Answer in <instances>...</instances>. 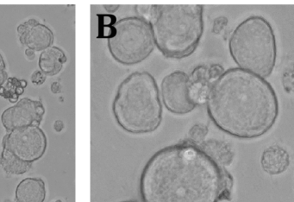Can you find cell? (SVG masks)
I'll list each match as a JSON object with an SVG mask.
<instances>
[{
    "mask_svg": "<svg viewBox=\"0 0 294 202\" xmlns=\"http://www.w3.org/2000/svg\"><path fill=\"white\" fill-rule=\"evenodd\" d=\"M233 178L200 146L180 142L160 148L144 165V202H220L228 200Z\"/></svg>",
    "mask_w": 294,
    "mask_h": 202,
    "instance_id": "obj_1",
    "label": "cell"
},
{
    "mask_svg": "<svg viewBox=\"0 0 294 202\" xmlns=\"http://www.w3.org/2000/svg\"><path fill=\"white\" fill-rule=\"evenodd\" d=\"M208 116L220 130L239 139H256L276 124L280 103L272 85L260 76L230 68L212 82Z\"/></svg>",
    "mask_w": 294,
    "mask_h": 202,
    "instance_id": "obj_2",
    "label": "cell"
},
{
    "mask_svg": "<svg viewBox=\"0 0 294 202\" xmlns=\"http://www.w3.org/2000/svg\"><path fill=\"white\" fill-rule=\"evenodd\" d=\"M138 16L150 27L164 56L182 59L196 50L204 34L203 4H138Z\"/></svg>",
    "mask_w": 294,
    "mask_h": 202,
    "instance_id": "obj_3",
    "label": "cell"
},
{
    "mask_svg": "<svg viewBox=\"0 0 294 202\" xmlns=\"http://www.w3.org/2000/svg\"><path fill=\"white\" fill-rule=\"evenodd\" d=\"M112 114L126 132L142 135L156 132L162 122L163 108L154 77L147 71L127 76L116 89Z\"/></svg>",
    "mask_w": 294,
    "mask_h": 202,
    "instance_id": "obj_4",
    "label": "cell"
},
{
    "mask_svg": "<svg viewBox=\"0 0 294 202\" xmlns=\"http://www.w3.org/2000/svg\"><path fill=\"white\" fill-rule=\"evenodd\" d=\"M228 51L238 68L268 78L277 59L276 33L271 24L258 15L244 19L230 36Z\"/></svg>",
    "mask_w": 294,
    "mask_h": 202,
    "instance_id": "obj_5",
    "label": "cell"
},
{
    "mask_svg": "<svg viewBox=\"0 0 294 202\" xmlns=\"http://www.w3.org/2000/svg\"><path fill=\"white\" fill-rule=\"evenodd\" d=\"M107 46L113 59L124 66L141 64L154 48L150 27L139 16H127L116 21Z\"/></svg>",
    "mask_w": 294,
    "mask_h": 202,
    "instance_id": "obj_6",
    "label": "cell"
},
{
    "mask_svg": "<svg viewBox=\"0 0 294 202\" xmlns=\"http://www.w3.org/2000/svg\"><path fill=\"white\" fill-rule=\"evenodd\" d=\"M47 136L39 126L13 130L4 136L2 146L22 161L33 164L41 159L47 148Z\"/></svg>",
    "mask_w": 294,
    "mask_h": 202,
    "instance_id": "obj_7",
    "label": "cell"
},
{
    "mask_svg": "<svg viewBox=\"0 0 294 202\" xmlns=\"http://www.w3.org/2000/svg\"><path fill=\"white\" fill-rule=\"evenodd\" d=\"M160 95L162 103L171 114L185 115L196 108L189 95V76L182 70H176L163 78Z\"/></svg>",
    "mask_w": 294,
    "mask_h": 202,
    "instance_id": "obj_8",
    "label": "cell"
},
{
    "mask_svg": "<svg viewBox=\"0 0 294 202\" xmlns=\"http://www.w3.org/2000/svg\"><path fill=\"white\" fill-rule=\"evenodd\" d=\"M45 108L40 100L24 98L4 110L1 122L7 132L28 126H39L44 120Z\"/></svg>",
    "mask_w": 294,
    "mask_h": 202,
    "instance_id": "obj_9",
    "label": "cell"
},
{
    "mask_svg": "<svg viewBox=\"0 0 294 202\" xmlns=\"http://www.w3.org/2000/svg\"><path fill=\"white\" fill-rule=\"evenodd\" d=\"M19 41L28 50L44 51L51 47L54 36L50 28L36 19H28L18 27Z\"/></svg>",
    "mask_w": 294,
    "mask_h": 202,
    "instance_id": "obj_10",
    "label": "cell"
},
{
    "mask_svg": "<svg viewBox=\"0 0 294 202\" xmlns=\"http://www.w3.org/2000/svg\"><path fill=\"white\" fill-rule=\"evenodd\" d=\"M260 165L266 174L278 176L284 173L289 167L290 155L282 146H269L263 152Z\"/></svg>",
    "mask_w": 294,
    "mask_h": 202,
    "instance_id": "obj_11",
    "label": "cell"
},
{
    "mask_svg": "<svg viewBox=\"0 0 294 202\" xmlns=\"http://www.w3.org/2000/svg\"><path fill=\"white\" fill-rule=\"evenodd\" d=\"M212 82L208 76V66H195L189 76V95L192 101L198 106L206 104Z\"/></svg>",
    "mask_w": 294,
    "mask_h": 202,
    "instance_id": "obj_12",
    "label": "cell"
},
{
    "mask_svg": "<svg viewBox=\"0 0 294 202\" xmlns=\"http://www.w3.org/2000/svg\"><path fill=\"white\" fill-rule=\"evenodd\" d=\"M46 188L40 178H26L16 186L15 202H44Z\"/></svg>",
    "mask_w": 294,
    "mask_h": 202,
    "instance_id": "obj_13",
    "label": "cell"
},
{
    "mask_svg": "<svg viewBox=\"0 0 294 202\" xmlns=\"http://www.w3.org/2000/svg\"><path fill=\"white\" fill-rule=\"evenodd\" d=\"M66 54L60 48L51 46L42 51L38 65L45 76H56L66 64Z\"/></svg>",
    "mask_w": 294,
    "mask_h": 202,
    "instance_id": "obj_14",
    "label": "cell"
},
{
    "mask_svg": "<svg viewBox=\"0 0 294 202\" xmlns=\"http://www.w3.org/2000/svg\"><path fill=\"white\" fill-rule=\"evenodd\" d=\"M200 146L222 167L232 164L234 152L227 142L218 139H209L201 142Z\"/></svg>",
    "mask_w": 294,
    "mask_h": 202,
    "instance_id": "obj_15",
    "label": "cell"
},
{
    "mask_svg": "<svg viewBox=\"0 0 294 202\" xmlns=\"http://www.w3.org/2000/svg\"><path fill=\"white\" fill-rule=\"evenodd\" d=\"M0 165L7 174L16 176L26 174L28 171L30 170L32 167V164L22 161L6 148L4 147L0 153Z\"/></svg>",
    "mask_w": 294,
    "mask_h": 202,
    "instance_id": "obj_16",
    "label": "cell"
},
{
    "mask_svg": "<svg viewBox=\"0 0 294 202\" xmlns=\"http://www.w3.org/2000/svg\"><path fill=\"white\" fill-rule=\"evenodd\" d=\"M27 82L19 80L16 77H7V79L0 85V96L9 100L10 103H16L19 96L24 92Z\"/></svg>",
    "mask_w": 294,
    "mask_h": 202,
    "instance_id": "obj_17",
    "label": "cell"
},
{
    "mask_svg": "<svg viewBox=\"0 0 294 202\" xmlns=\"http://www.w3.org/2000/svg\"><path fill=\"white\" fill-rule=\"evenodd\" d=\"M208 134V127L203 124H196L189 130V138L191 142L200 146L204 141Z\"/></svg>",
    "mask_w": 294,
    "mask_h": 202,
    "instance_id": "obj_18",
    "label": "cell"
},
{
    "mask_svg": "<svg viewBox=\"0 0 294 202\" xmlns=\"http://www.w3.org/2000/svg\"><path fill=\"white\" fill-rule=\"evenodd\" d=\"M282 84L285 91L288 94L294 92V72L292 68L286 70L282 76Z\"/></svg>",
    "mask_w": 294,
    "mask_h": 202,
    "instance_id": "obj_19",
    "label": "cell"
},
{
    "mask_svg": "<svg viewBox=\"0 0 294 202\" xmlns=\"http://www.w3.org/2000/svg\"><path fill=\"white\" fill-rule=\"evenodd\" d=\"M228 20L226 16H219L214 19L213 21L212 32L213 34L220 35L228 26Z\"/></svg>",
    "mask_w": 294,
    "mask_h": 202,
    "instance_id": "obj_20",
    "label": "cell"
},
{
    "mask_svg": "<svg viewBox=\"0 0 294 202\" xmlns=\"http://www.w3.org/2000/svg\"><path fill=\"white\" fill-rule=\"evenodd\" d=\"M224 72V68L220 64H212L208 68V76L210 82L216 80Z\"/></svg>",
    "mask_w": 294,
    "mask_h": 202,
    "instance_id": "obj_21",
    "label": "cell"
},
{
    "mask_svg": "<svg viewBox=\"0 0 294 202\" xmlns=\"http://www.w3.org/2000/svg\"><path fill=\"white\" fill-rule=\"evenodd\" d=\"M46 76L44 74L41 70H36L34 73L32 74V82L34 85L41 86L45 82Z\"/></svg>",
    "mask_w": 294,
    "mask_h": 202,
    "instance_id": "obj_22",
    "label": "cell"
},
{
    "mask_svg": "<svg viewBox=\"0 0 294 202\" xmlns=\"http://www.w3.org/2000/svg\"><path fill=\"white\" fill-rule=\"evenodd\" d=\"M119 7H120L119 4H104V8L109 12H115L118 10Z\"/></svg>",
    "mask_w": 294,
    "mask_h": 202,
    "instance_id": "obj_23",
    "label": "cell"
},
{
    "mask_svg": "<svg viewBox=\"0 0 294 202\" xmlns=\"http://www.w3.org/2000/svg\"><path fill=\"white\" fill-rule=\"evenodd\" d=\"M54 130H56L57 132H60L62 130L63 128H64V124H63L62 121H60V120H57L54 122Z\"/></svg>",
    "mask_w": 294,
    "mask_h": 202,
    "instance_id": "obj_24",
    "label": "cell"
},
{
    "mask_svg": "<svg viewBox=\"0 0 294 202\" xmlns=\"http://www.w3.org/2000/svg\"><path fill=\"white\" fill-rule=\"evenodd\" d=\"M51 91L54 94H59L60 92V86L58 82H54L51 86Z\"/></svg>",
    "mask_w": 294,
    "mask_h": 202,
    "instance_id": "obj_25",
    "label": "cell"
},
{
    "mask_svg": "<svg viewBox=\"0 0 294 202\" xmlns=\"http://www.w3.org/2000/svg\"><path fill=\"white\" fill-rule=\"evenodd\" d=\"M7 77H8V76H7L6 71L0 70V85L7 79Z\"/></svg>",
    "mask_w": 294,
    "mask_h": 202,
    "instance_id": "obj_26",
    "label": "cell"
},
{
    "mask_svg": "<svg viewBox=\"0 0 294 202\" xmlns=\"http://www.w3.org/2000/svg\"><path fill=\"white\" fill-rule=\"evenodd\" d=\"M26 56L28 57V59H30V60H33L34 58V51L32 50L27 48L26 50Z\"/></svg>",
    "mask_w": 294,
    "mask_h": 202,
    "instance_id": "obj_27",
    "label": "cell"
},
{
    "mask_svg": "<svg viewBox=\"0 0 294 202\" xmlns=\"http://www.w3.org/2000/svg\"><path fill=\"white\" fill-rule=\"evenodd\" d=\"M0 70H6V62L4 60L3 56L0 54Z\"/></svg>",
    "mask_w": 294,
    "mask_h": 202,
    "instance_id": "obj_28",
    "label": "cell"
},
{
    "mask_svg": "<svg viewBox=\"0 0 294 202\" xmlns=\"http://www.w3.org/2000/svg\"><path fill=\"white\" fill-rule=\"evenodd\" d=\"M136 202V200H128V202Z\"/></svg>",
    "mask_w": 294,
    "mask_h": 202,
    "instance_id": "obj_29",
    "label": "cell"
},
{
    "mask_svg": "<svg viewBox=\"0 0 294 202\" xmlns=\"http://www.w3.org/2000/svg\"><path fill=\"white\" fill-rule=\"evenodd\" d=\"M62 202V200H56V202Z\"/></svg>",
    "mask_w": 294,
    "mask_h": 202,
    "instance_id": "obj_30",
    "label": "cell"
},
{
    "mask_svg": "<svg viewBox=\"0 0 294 202\" xmlns=\"http://www.w3.org/2000/svg\"><path fill=\"white\" fill-rule=\"evenodd\" d=\"M6 202H10V200H6Z\"/></svg>",
    "mask_w": 294,
    "mask_h": 202,
    "instance_id": "obj_31",
    "label": "cell"
}]
</instances>
